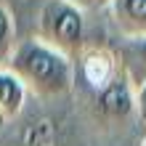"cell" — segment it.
I'll use <instances>...</instances> for the list:
<instances>
[{"instance_id":"4","label":"cell","mask_w":146,"mask_h":146,"mask_svg":"<svg viewBox=\"0 0 146 146\" xmlns=\"http://www.w3.org/2000/svg\"><path fill=\"white\" fill-rule=\"evenodd\" d=\"M90 101H93V109H96V117L109 125H125L127 119H133L135 117V82L125 72V66L117 72V77L109 85H104L98 93H93Z\"/></svg>"},{"instance_id":"1","label":"cell","mask_w":146,"mask_h":146,"mask_svg":"<svg viewBox=\"0 0 146 146\" xmlns=\"http://www.w3.org/2000/svg\"><path fill=\"white\" fill-rule=\"evenodd\" d=\"M5 66L24 82L29 96L58 98L74 88V61L40 37L16 42Z\"/></svg>"},{"instance_id":"10","label":"cell","mask_w":146,"mask_h":146,"mask_svg":"<svg viewBox=\"0 0 146 146\" xmlns=\"http://www.w3.org/2000/svg\"><path fill=\"white\" fill-rule=\"evenodd\" d=\"M135 119L146 125V77L135 80Z\"/></svg>"},{"instance_id":"5","label":"cell","mask_w":146,"mask_h":146,"mask_svg":"<svg viewBox=\"0 0 146 146\" xmlns=\"http://www.w3.org/2000/svg\"><path fill=\"white\" fill-rule=\"evenodd\" d=\"M109 16L125 40L146 37V0H109Z\"/></svg>"},{"instance_id":"3","label":"cell","mask_w":146,"mask_h":146,"mask_svg":"<svg viewBox=\"0 0 146 146\" xmlns=\"http://www.w3.org/2000/svg\"><path fill=\"white\" fill-rule=\"evenodd\" d=\"M119 69H122V61L111 48L85 42V48L74 56V85L80 82L93 96L114 80Z\"/></svg>"},{"instance_id":"7","label":"cell","mask_w":146,"mask_h":146,"mask_svg":"<svg viewBox=\"0 0 146 146\" xmlns=\"http://www.w3.org/2000/svg\"><path fill=\"white\" fill-rule=\"evenodd\" d=\"M119 61H122L125 72L130 74L133 69L141 72V80L146 77V37H138V40H125L122 50H119Z\"/></svg>"},{"instance_id":"9","label":"cell","mask_w":146,"mask_h":146,"mask_svg":"<svg viewBox=\"0 0 146 146\" xmlns=\"http://www.w3.org/2000/svg\"><path fill=\"white\" fill-rule=\"evenodd\" d=\"M27 146H58V143H56L53 125H50V122H37V125L29 130Z\"/></svg>"},{"instance_id":"2","label":"cell","mask_w":146,"mask_h":146,"mask_svg":"<svg viewBox=\"0 0 146 146\" xmlns=\"http://www.w3.org/2000/svg\"><path fill=\"white\" fill-rule=\"evenodd\" d=\"M50 48L61 50L64 56H74L85 48V13L72 0H45L37 13V35Z\"/></svg>"},{"instance_id":"11","label":"cell","mask_w":146,"mask_h":146,"mask_svg":"<svg viewBox=\"0 0 146 146\" xmlns=\"http://www.w3.org/2000/svg\"><path fill=\"white\" fill-rule=\"evenodd\" d=\"M141 146H146V138H143V143H141Z\"/></svg>"},{"instance_id":"8","label":"cell","mask_w":146,"mask_h":146,"mask_svg":"<svg viewBox=\"0 0 146 146\" xmlns=\"http://www.w3.org/2000/svg\"><path fill=\"white\" fill-rule=\"evenodd\" d=\"M13 48H16V21L8 5L0 3V66H5Z\"/></svg>"},{"instance_id":"6","label":"cell","mask_w":146,"mask_h":146,"mask_svg":"<svg viewBox=\"0 0 146 146\" xmlns=\"http://www.w3.org/2000/svg\"><path fill=\"white\" fill-rule=\"evenodd\" d=\"M27 96L29 90L24 88V82L8 66H0V122L19 117L27 104Z\"/></svg>"}]
</instances>
